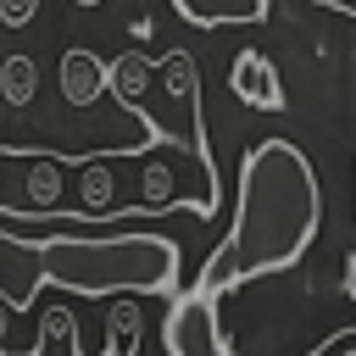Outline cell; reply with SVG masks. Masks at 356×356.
<instances>
[{"label": "cell", "instance_id": "cell-12", "mask_svg": "<svg viewBox=\"0 0 356 356\" xmlns=\"http://www.w3.org/2000/svg\"><path fill=\"white\" fill-rule=\"evenodd\" d=\"M39 17V0H0V28H28Z\"/></svg>", "mask_w": 356, "mask_h": 356}, {"label": "cell", "instance_id": "cell-1", "mask_svg": "<svg viewBox=\"0 0 356 356\" xmlns=\"http://www.w3.org/2000/svg\"><path fill=\"white\" fill-rule=\"evenodd\" d=\"M323 228V189L317 167L295 139H261L239 161V200H234V228L228 239L206 256L200 278L189 289L200 295H228L245 278L289 273Z\"/></svg>", "mask_w": 356, "mask_h": 356}, {"label": "cell", "instance_id": "cell-11", "mask_svg": "<svg viewBox=\"0 0 356 356\" xmlns=\"http://www.w3.org/2000/svg\"><path fill=\"white\" fill-rule=\"evenodd\" d=\"M106 323H111V334H106V350H111V356L139 350V312H134V300H117V306L106 312Z\"/></svg>", "mask_w": 356, "mask_h": 356}, {"label": "cell", "instance_id": "cell-13", "mask_svg": "<svg viewBox=\"0 0 356 356\" xmlns=\"http://www.w3.org/2000/svg\"><path fill=\"white\" fill-rule=\"evenodd\" d=\"M150 33H156L150 17H134V22H128V39H150Z\"/></svg>", "mask_w": 356, "mask_h": 356}, {"label": "cell", "instance_id": "cell-14", "mask_svg": "<svg viewBox=\"0 0 356 356\" xmlns=\"http://www.w3.org/2000/svg\"><path fill=\"white\" fill-rule=\"evenodd\" d=\"M345 295H356V256H345V284H339Z\"/></svg>", "mask_w": 356, "mask_h": 356}, {"label": "cell", "instance_id": "cell-8", "mask_svg": "<svg viewBox=\"0 0 356 356\" xmlns=\"http://www.w3.org/2000/svg\"><path fill=\"white\" fill-rule=\"evenodd\" d=\"M111 150H95V156H83L78 161V211L83 217H111V200H117V178H111Z\"/></svg>", "mask_w": 356, "mask_h": 356}, {"label": "cell", "instance_id": "cell-5", "mask_svg": "<svg viewBox=\"0 0 356 356\" xmlns=\"http://www.w3.org/2000/svg\"><path fill=\"white\" fill-rule=\"evenodd\" d=\"M228 89L256 106V111H284V89H278V67L261 56V50H239L234 67H228Z\"/></svg>", "mask_w": 356, "mask_h": 356}, {"label": "cell", "instance_id": "cell-4", "mask_svg": "<svg viewBox=\"0 0 356 356\" xmlns=\"http://www.w3.org/2000/svg\"><path fill=\"white\" fill-rule=\"evenodd\" d=\"M6 222V217H0ZM44 289V267H39V234H17V228H0V295L22 312L33 306Z\"/></svg>", "mask_w": 356, "mask_h": 356}, {"label": "cell", "instance_id": "cell-2", "mask_svg": "<svg viewBox=\"0 0 356 356\" xmlns=\"http://www.w3.org/2000/svg\"><path fill=\"white\" fill-rule=\"evenodd\" d=\"M44 284L72 295H167L184 250L167 234L122 228V234H39Z\"/></svg>", "mask_w": 356, "mask_h": 356}, {"label": "cell", "instance_id": "cell-15", "mask_svg": "<svg viewBox=\"0 0 356 356\" xmlns=\"http://www.w3.org/2000/svg\"><path fill=\"white\" fill-rule=\"evenodd\" d=\"M11 312H17V306H11L6 295H0V334H6V323H11Z\"/></svg>", "mask_w": 356, "mask_h": 356}, {"label": "cell", "instance_id": "cell-16", "mask_svg": "<svg viewBox=\"0 0 356 356\" xmlns=\"http://www.w3.org/2000/svg\"><path fill=\"white\" fill-rule=\"evenodd\" d=\"M72 6H106V0H72Z\"/></svg>", "mask_w": 356, "mask_h": 356}, {"label": "cell", "instance_id": "cell-9", "mask_svg": "<svg viewBox=\"0 0 356 356\" xmlns=\"http://www.w3.org/2000/svg\"><path fill=\"white\" fill-rule=\"evenodd\" d=\"M50 345H61V350H83V339H78V323H72V312L61 306V300H44V312H39V339L28 345V356H39V350H50Z\"/></svg>", "mask_w": 356, "mask_h": 356}, {"label": "cell", "instance_id": "cell-3", "mask_svg": "<svg viewBox=\"0 0 356 356\" xmlns=\"http://www.w3.org/2000/svg\"><path fill=\"white\" fill-rule=\"evenodd\" d=\"M217 306H222V295H200V289H189L184 300H172V312H167V334H161L167 350H178V356H228L234 339L222 334Z\"/></svg>", "mask_w": 356, "mask_h": 356}, {"label": "cell", "instance_id": "cell-6", "mask_svg": "<svg viewBox=\"0 0 356 356\" xmlns=\"http://www.w3.org/2000/svg\"><path fill=\"white\" fill-rule=\"evenodd\" d=\"M106 89H111V67L89 44H67L61 50V95H67V106H95Z\"/></svg>", "mask_w": 356, "mask_h": 356}, {"label": "cell", "instance_id": "cell-10", "mask_svg": "<svg viewBox=\"0 0 356 356\" xmlns=\"http://www.w3.org/2000/svg\"><path fill=\"white\" fill-rule=\"evenodd\" d=\"M33 83H39L33 56H6V61H0V100H6V106H28V100H33Z\"/></svg>", "mask_w": 356, "mask_h": 356}, {"label": "cell", "instance_id": "cell-7", "mask_svg": "<svg viewBox=\"0 0 356 356\" xmlns=\"http://www.w3.org/2000/svg\"><path fill=\"white\" fill-rule=\"evenodd\" d=\"M184 22L195 28H228V22H267L273 17V0H167Z\"/></svg>", "mask_w": 356, "mask_h": 356}, {"label": "cell", "instance_id": "cell-17", "mask_svg": "<svg viewBox=\"0 0 356 356\" xmlns=\"http://www.w3.org/2000/svg\"><path fill=\"white\" fill-rule=\"evenodd\" d=\"M134 6H139V0H134Z\"/></svg>", "mask_w": 356, "mask_h": 356}]
</instances>
